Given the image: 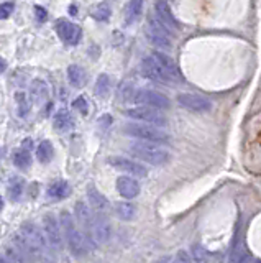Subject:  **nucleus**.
Wrapping results in <instances>:
<instances>
[{
	"mask_svg": "<svg viewBox=\"0 0 261 263\" xmlns=\"http://www.w3.org/2000/svg\"><path fill=\"white\" fill-rule=\"evenodd\" d=\"M87 199H89V208L92 209L94 214H99V216H107L110 204L99 189H97L94 184H91L87 187Z\"/></svg>",
	"mask_w": 261,
	"mask_h": 263,
	"instance_id": "nucleus-14",
	"label": "nucleus"
},
{
	"mask_svg": "<svg viewBox=\"0 0 261 263\" xmlns=\"http://www.w3.org/2000/svg\"><path fill=\"white\" fill-rule=\"evenodd\" d=\"M23 189H25V179L20 178V176H12L9 181V197L10 201H18L22 194H23Z\"/></svg>",
	"mask_w": 261,
	"mask_h": 263,
	"instance_id": "nucleus-21",
	"label": "nucleus"
},
{
	"mask_svg": "<svg viewBox=\"0 0 261 263\" xmlns=\"http://www.w3.org/2000/svg\"><path fill=\"white\" fill-rule=\"evenodd\" d=\"M192 260H191V255L187 253L186 250H179L177 253H176V257H174V260H173V263H191Z\"/></svg>",
	"mask_w": 261,
	"mask_h": 263,
	"instance_id": "nucleus-32",
	"label": "nucleus"
},
{
	"mask_svg": "<svg viewBox=\"0 0 261 263\" xmlns=\"http://www.w3.org/2000/svg\"><path fill=\"white\" fill-rule=\"evenodd\" d=\"M142 72H143V76H146L148 79L156 81V82H163V84L174 82V79L165 71V68H163V66L151 56L145 58V60L142 61Z\"/></svg>",
	"mask_w": 261,
	"mask_h": 263,
	"instance_id": "nucleus-9",
	"label": "nucleus"
},
{
	"mask_svg": "<svg viewBox=\"0 0 261 263\" xmlns=\"http://www.w3.org/2000/svg\"><path fill=\"white\" fill-rule=\"evenodd\" d=\"M128 152L132 153L135 158L148 164H153V166H163V164H166L171 160V153L158 143L138 142V143L130 145Z\"/></svg>",
	"mask_w": 261,
	"mask_h": 263,
	"instance_id": "nucleus-3",
	"label": "nucleus"
},
{
	"mask_svg": "<svg viewBox=\"0 0 261 263\" xmlns=\"http://www.w3.org/2000/svg\"><path fill=\"white\" fill-rule=\"evenodd\" d=\"M69 13L74 16V15H77V8H76V5H71L69 7Z\"/></svg>",
	"mask_w": 261,
	"mask_h": 263,
	"instance_id": "nucleus-37",
	"label": "nucleus"
},
{
	"mask_svg": "<svg viewBox=\"0 0 261 263\" xmlns=\"http://www.w3.org/2000/svg\"><path fill=\"white\" fill-rule=\"evenodd\" d=\"M112 237V226L107 216H99L94 214L92 222V242L94 245H104L110 240Z\"/></svg>",
	"mask_w": 261,
	"mask_h": 263,
	"instance_id": "nucleus-11",
	"label": "nucleus"
},
{
	"mask_svg": "<svg viewBox=\"0 0 261 263\" xmlns=\"http://www.w3.org/2000/svg\"><path fill=\"white\" fill-rule=\"evenodd\" d=\"M68 79H69L71 86L81 89V87H84L86 82H87V72L84 68H81V66L71 64L68 68Z\"/></svg>",
	"mask_w": 261,
	"mask_h": 263,
	"instance_id": "nucleus-18",
	"label": "nucleus"
},
{
	"mask_svg": "<svg viewBox=\"0 0 261 263\" xmlns=\"http://www.w3.org/2000/svg\"><path fill=\"white\" fill-rule=\"evenodd\" d=\"M142 10H143V2H140V0L128 2V5H127V23L135 22L138 16L142 15Z\"/></svg>",
	"mask_w": 261,
	"mask_h": 263,
	"instance_id": "nucleus-28",
	"label": "nucleus"
},
{
	"mask_svg": "<svg viewBox=\"0 0 261 263\" xmlns=\"http://www.w3.org/2000/svg\"><path fill=\"white\" fill-rule=\"evenodd\" d=\"M56 31H58L59 38L68 45H77L81 41V35H83V31H81L77 25L68 20H58Z\"/></svg>",
	"mask_w": 261,
	"mask_h": 263,
	"instance_id": "nucleus-13",
	"label": "nucleus"
},
{
	"mask_svg": "<svg viewBox=\"0 0 261 263\" xmlns=\"http://www.w3.org/2000/svg\"><path fill=\"white\" fill-rule=\"evenodd\" d=\"M132 101L138 104V107H148L154 110H166L171 107V101L161 92L151 89H140L132 96Z\"/></svg>",
	"mask_w": 261,
	"mask_h": 263,
	"instance_id": "nucleus-6",
	"label": "nucleus"
},
{
	"mask_svg": "<svg viewBox=\"0 0 261 263\" xmlns=\"http://www.w3.org/2000/svg\"><path fill=\"white\" fill-rule=\"evenodd\" d=\"M177 102L181 104L184 109L192 110V112H209L212 109V101L199 94H179Z\"/></svg>",
	"mask_w": 261,
	"mask_h": 263,
	"instance_id": "nucleus-12",
	"label": "nucleus"
},
{
	"mask_svg": "<svg viewBox=\"0 0 261 263\" xmlns=\"http://www.w3.org/2000/svg\"><path fill=\"white\" fill-rule=\"evenodd\" d=\"M59 224H61V230H63L64 240L68 243L69 252L74 255V257H84L89 247H87V242L83 232L77 229L76 219L72 217L68 211H63L59 214Z\"/></svg>",
	"mask_w": 261,
	"mask_h": 263,
	"instance_id": "nucleus-1",
	"label": "nucleus"
},
{
	"mask_svg": "<svg viewBox=\"0 0 261 263\" xmlns=\"http://www.w3.org/2000/svg\"><path fill=\"white\" fill-rule=\"evenodd\" d=\"M238 263H253V258L251 255H243V257L238 260Z\"/></svg>",
	"mask_w": 261,
	"mask_h": 263,
	"instance_id": "nucleus-35",
	"label": "nucleus"
},
{
	"mask_svg": "<svg viewBox=\"0 0 261 263\" xmlns=\"http://www.w3.org/2000/svg\"><path fill=\"white\" fill-rule=\"evenodd\" d=\"M117 191L125 199H133L140 194V183L132 176H120L117 178Z\"/></svg>",
	"mask_w": 261,
	"mask_h": 263,
	"instance_id": "nucleus-16",
	"label": "nucleus"
},
{
	"mask_svg": "<svg viewBox=\"0 0 261 263\" xmlns=\"http://www.w3.org/2000/svg\"><path fill=\"white\" fill-rule=\"evenodd\" d=\"M53 155H54V148H53L51 142H48V140H43V142L39 143V145H38V148H36V156H38V161H42V163H48V161H51Z\"/></svg>",
	"mask_w": 261,
	"mask_h": 263,
	"instance_id": "nucleus-22",
	"label": "nucleus"
},
{
	"mask_svg": "<svg viewBox=\"0 0 261 263\" xmlns=\"http://www.w3.org/2000/svg\"><path fill=\"white\" fill-rule=\"evenodd\" d=\"M53 125L58 132H69L72 127H74V120H72L71 114L68 110H58L53 119Z\"/></svg>",
	"mask_w": 261,
	"mask_h": 263,
	"instance_id": "nucleus-20",
	"label": "nucleus"
},
{
	"mask_svg": "<svg viewBox=\"0 0 261 263\" xmlns=\"http://www.w3.org/2000/svg\"><path fill=\"white\" fill-rule=\"evenodd\" d=\"M125 134L132 135L142 142L148 143H168L169 135L165 130L154 125H146V123H127L125 125Z\"/></svg>",
	"mask_w": 261,
	"mask_h": 263,
	"instance_id": "nucleus-4",
	"label": "nucleus"
},
{
	"mask_svg": "<svg viewBox=\"0 0 261 263\" xmlns=\"http://www.w3.org/2000/svg\"><path fill=\"white\" fill-rule=\"evenodd\" d=\"M92 15H94V18H97V20H107L110 16V8L107 5H99L92 12Z\"/></svg>",
	"mask_w": 261,
	"mask_h": 263,
	"instance_id": "nucleus-31",
	"label": "nucleus"
},
{
	"mask_svg": "<svg viewBox=\"0 0 261 263\" xmlns=\"http://www.w3.org/2000/svg\"><path fill=\"white\" fill-rule=\"evenodd\" d=\"M115 214L122 220H130L135 216V205L132 202H117L115 204Z\"/></svg>",
	"mask_w": 261,
	"mask_h": 263,
	"instance_id": "nucleus-23",
	"label": "nucleus"
},
{
	"mask_svg": "<svg viewBox=\"0 0 261 263\" xmlns=\"http://www.w3.org/2000/svg\"><path fill=\"white\" fill-rule=\"evenodd\" d=\"M43 232L46 235V240L53 250H61L64 245V235L61 230L59 220L54 217V214L48 212L43 216Z\"/></svg>",
	"mask_w": 261,
	"mask_h": 263,
	"instance_id": "nucleus-7",
	"label": "nucleus"
},
{
	"mask_svg": "<svg viewBox=\"0 0 261 263\" xmlns=\"http://www.w3.org/2000/svg\"><path fill=\"white\" fill-rule=\"evenodd\" d=\"M151 58H154V60H156V61L163 66V68H165V71H166L174 81H181V71H179L177 64H176V61L173 60V58L168 56V54H165L163 51H153Z\"/></svg>",
	"mask_w": 261,
	"mask_h": 263,
	"instance_id": "nucleus-17",
	"label": "nucleus"
},
{
	"mask_svg": "<svg viewBox=\"0 0 261 263\" xmlns=\"http://www.w3.org/2000/svg\"><path fill=\"white\" fill-rule=\"evenodd\" d=\"M154 13H156L158 20L165 25L169 31L179 30V22L174 18V15H173V12H171L168 2H156L154 4Z\"/></svg>",
	"mask_w": 261,
	"mask_h": 263,
	"instance_id": "nucleus-15",
	"label": "nucleus"
},
{
	"mask_svg": "<svg viewBox=\"0 0 261 263\" xmlns=\"http://www.w3.org/2000/svg\"><path fill=\"white\" fill-rule=\"evenodd\" d=\"M110 92V78L107 74H101L95 81V94L99 97H107Z\"/></svg>",
	"mask_w": 261,
	"mask_h": 263,
	"instance_id": "nucleus-27",
	"label": "nucleus"
},
{
	"mask_svg": "<svg viewBox=\"0 0 261 263\" xmlns=\"http://www.w3.org/2000/svg\"><path fill=\"white\" fill-rule=\"evenodd\" d=\"M109 164L115 170H120L124 173H128V175H132V178L133 176L135 178H145L146 175H148V170H146L142 163L133 161L130 158H124V156H110Z\"/></svg>",
	"mask_w": 261,
	"mask_h": 263,
	"instance_id": "nucleus-10",
	"label": "nucleus"
},
{
	"mask_svg": "<svg viewBox=\"0 0 261 263\" xmlns=\"http://www.w3.org/2000/svg\"><path fill=\"white\" fill-rule=\"evenodd\" d=\"M15 10V4L13 2H4L0 4V20H7Z\"/></svg>",
	"mask_w": 261,
	"mask_h": 263,
	"instance_id": "nucleus-30",
	"label": "nucleus"
},
{
	"mask_svg": "<svg viewBox=\"0 0 261 263\" xmlns=\"http://www.w3.org/2000/svg\"><path fill=\"white\" fill-rule=\"evenodd\" d=\"M192 260L195 263H209V253L202 245H194L192 247Z\"/></svg>",
	"mask_w": 261,
	"mask_h": 263,
	"instance_id": "nucleus-29",
	"label": "nucleus"
},
{
	"mask_svg": "<svg viewBox=\"0 0 261 263\" xmlns=\"http://www.w3.org/2000/svg\"><path fill=\"white\" fill-rule=\"evenodd\" d=\"M5 69H7V61L4 60L2 56H0V74H2V72H4Z\"/></svg>",
	"mask_w": 261,
	"mask_h": 263,
	"instance_id": "nucleus-36",
	"label": "nucleus"
},
{
	"mask_svg": "<svg viewBox=\"0 0 261 263\" xmlns=\"http://www.w3.org/2000/svg\"><path fill=\"white\" fill-rule=\"evenodd\" d=\"M74 107H76V109L81 112V114H87V101H86V97H83V96H81V97H77L76 99V101H74Z\"/></svg>",
	"mask_w": 261,
	"mask_h": 263,
	"instance_id": "nucleus-33",
	"label": "nucleus"
},
{
	"mask_svg": "<svg viewBox=\"0 0 261 263\" xmlns=\"http://www.w3.org/2000/svg\"><path fill=\"white\" fill-rule=\"evenodd\" d=\"M4 257L9 260L10 263H31L25 255L20 253L17 249H15L13 245H9V247H5V250H4Z\"/></svg>",
	"mask_w": 261,
	"mask_h": 263,
	"instance_id": "nucleus-26",
	"label": "nucleus"
},
{
	"mask_svg": "<svg viewBox=\"0 0 261 263\" xmlns=\"http://www.w3.org/2000/svg\"><path fill=\"white\" fill-rule=\"evenodd\" d=\"M35 16H36V20L38 22H46L48 18V12H46V8L43 7H39V5H35Z\"/></svg>",
	"mask_w": 261,
	"mask_h": 263,
	"instance_id": "nucleus-34",
	"label": "nucleus"
},
{
	"mask_svg": "<svg viewBox=\"0 0 261 263\" xmlns=\"http://www.w3.org/2000/svg\"><path fill=\"white\" fill-rule=\"evenodd\" d=\"M31 97H33L35 102H43L48 97V86L43 81H33V84H31Z\"/></svg>",
	"mask_w": 261,
	"mask_h": 263,
	"instance_id": "nucleus-24",
	"label": "nucleus"
},
{
	"mask_svg": "<svg viewBox=\"0 0 261 263\" xmlns=\"http://www.w3.org/2000/svg\"><path fill=\"white\" fill-rule=\"evenodd\" d=\"M20 234L27 238V242L31 245L36 258L53 263V255H51V247L46 240V235L42 229H39L33 222H23L20 226Z\"/></svg>",
	"mask_w": 261,
	"mask_h": 263,
	"instance_id": "nucleus-2",
	"label": "nucleus"
},
{
	"mask_svg": "<svg viewBox=\"0 0 261 263\" xmlns=\"http://www.w3.org/2000/svg\"><path fill=\"white\" fill-rule=\"evenodd\" d=\"M125 114L130 119L146 123V125H154V127H159V128L168 125V119L165 117V115H163L159 110L148 109V107H133V109H128Z\"/></svg>",
	"mask_w": 261,
	"mask_h": 263,
	"instance_id": "nucleus-8",
	"label": "nucleus"
},
{
	"mask_svg": "<svg viewBox=\"0 0 261 263\" xmlns=\"http://www.w3.org/2000/svg\"><path fill=\"white\" fill-rule=\"evenodd\" d=\"M2 208H4V199H2V196H0V211H2Z\"/></svg>",
	"mask_w": 261,
	"mask_h": 263,
	"instance_id": "nucleus-39",
	"label": "nucleus"
},
{
	"mask_svg": "<svg viewBox=\"0 0 261 263\" xmlns=\"http://www.w3.org/2000/svg\"><path fill=\"white\" fill-rule=\"evenodd\" d=\"M71 193V186L68 181H54V183L46 189V194L50 199H64Z\"/></svg>",
	"mask_w": 261,
	"mask_h": 263,
	"instance_id": "nucleus-19",
	"label": "nucleus"
},
{
	"mask_svg": "<svg viewBox=\"0 0 261 263\" xmlns=\"http://www.w3.org/2000/svg\"><path fill=\"white\" fill-rule=\"evenodd\" d=\"M13 164L17 168H22V170L30 168V164H31V155H30V152L25 150V148H22V150L15 152L13 153Z\"/></svg>",
	"mask_w": 261,
	"mask_h": 263,
	"instance_id": "nucleus-25",
	"label": "nucleus"
},
{
	"mask_svg": "<svg viewBox=\"0 0 261 263\" xmlns=\"http://www.w3.org/2000/svg\"><path fill=\"white\" fill-rule=\"evenodd\" d=\"M146 38L150 43L158 49H171L173 48V38H171V31L163 25L158 16L150 15L148 25H146Z\"/></svg>",
	"mask_w": 261,
	"mask_h": 263,
	"instance_id": "nucleus-5",
	"label": "nucleus"
},
{
	"mask_svg": "<svg viewBox=\"0 0 261 263\" xmlns=\"http://www.w3.org/2000/svg\"><path fill=\"white\" fill-rule=\"evenodd\" d=\"M0 263H10V261L7 260V258L4 257V255H0Z\"/></svg>",
	"mask_w": 261,
	"mask_h": 263,
	"instance_id": "nucleus-38",
	"label": "nucleus"
}]
</instances>
